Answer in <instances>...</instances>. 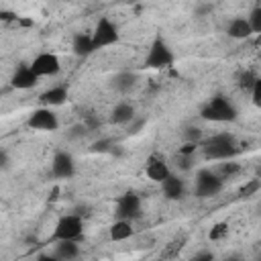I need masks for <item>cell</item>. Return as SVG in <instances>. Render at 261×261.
I'll return each mask as SVG.
<instances>
[{"mask_svg":"<svg viewBox=\"0 0 261 261\" xmlns=\"http://www.w3.org/2000/svg\"><path fill=\"white\" fill-rule=\"evenodd\" d=\"M27 128L31 130H41V133H55L59 128V118L51 108H35L29 116H27Z\"/></svg>","mask_w":261,"mask_h":261,"instance_id":"obj_8","label":"cell"},{"mask_svg":"<svg viewBox=\"0 0 261 261\" xmlns=\"http://www.w3.org/2000/svg\"><path fill=\"white\" fill-rule=\"evenodd\" d=\"M226 234H228V224L226 222H216V224H212V228L208 232V239L210 241H222Z\"/></svg>","mask_w":261,"mask_h":261,"instance_id":"obj_25","label":"cell"},{"mask_svg":"<svg viewBox=\"0 0 261 261\" xmlns=\"http://www.w3.org/2000/svg\"><path fill=\"white\" fill-rule=\"evenodd\" d=\"M202 139H204V133H202V128H200V126L190 124V126H186V128H184V141H186V143H194V145H198V147H200Z\"/></svg>","mask_w":261,"mask_h":261,"instance_id":"obj_24","label":"cell"},{"mask_svg":"<svg viewBox=\"0 0 261 261\" xmlns=\"http://www.w3.org/2000/svg\"><path fill=\"white\" fill-rule=\"evenodd\" d=\"M135 84H137V73H135V71H128V69L118 71V73H114V75L110 77V86H112V90H116L118 94H128V92L135 88Z\"/></svg>","mask_w":261,"mask_h":261,"instance_id":"obj_18","label":"cell"},{"mask_svg":"<svg viewBox=\"0 0 261 261\" xmlns=\"http://www.w3.org/2000/svg\"><path fill=\"white\" fill-rule=\"evenodd\" d=\"M198 149L206 161H230L241 153L239 139L228 130L204 137Z\"/></svg>","mask_w":261,"mask_h":261,"instance_id":"obj_1","label":"cell"},{"mask_svg":"<svg viewBox=\"0 0 261 261\" xmlns=\"http://www.w3.org/2000/svg\"><path fill=\"white\" fill-rule=\"evenodd\" d=\"M37 84H39V77L33 73L29 63H18L10 75V88H14V90H22V92L33 90Z\"/></svg>","mask_w":261,"mask_h":261,"instance_id":"obj_12","label":"cell"},{"mask_svg":"<svg viewBox=\"0 0 261 261\" xmlns=\"http://www.w3.org/2000/svg\"><path fill=\"white\" fill-rule=\"evenodd\" d=\"M192 261H216V257L212 255V253H208V251H204V253H198Z\"/></svg>","mask_w":261,"mask_h":261,"instance_id":"obj_31","label":"cell"},{"mask_svg":"<svg viewBox=\"0 0 261 261\" xmlns=\"http://www.w3.org/2000/svg\"><path fill=\"white\" fill-rule=\"evenodd\" d=\"M222 261H243V259H241L239 255H226V257H224Z\"/></svg>","mask_w":261,"mask_h":261,"instance_id":"obj_33","label":"cell"},{"mask_svg":"<svg viewBox=\"0 0 261 261\" xmlns=\"http://www.w3.org/2000/svg\"><path fill=\"white\" fill-rule=\"evenodd\" d=\"M247 22H249L253 35H259V33H261V4H259V2L251 8V12H249V16H247Z\"/></svg>","mask_w":261,"mask_h":261,"instance_id":"obj_22","label":"cell"},{"mask_svg":"<svg viewBox=\"0 0 261 261\" xmlns=\"http://www.w3.org/2000/svg\"><path fill=\"white\" fill-rule=\"evenodd\" d=\"M71 53L75 57H80V59H86L92 53H96L90 33H75L73 35V39H71Z\"/></svg>","mask_w":261,"mask_h":261,"instance_id":"obj_17","label":"cell"},{"mask_svg":"<svg viewBox=\"0 0 261 261\" xmlns=\"http://www.w3.org/2000/svg\"><path fill=\"white\" fill-rule=\"evenodd\" d=\"M135 234V228H133V222H126V220H114L108 228V239L112 243H124L128 241L130 237Z\"/></svg>","mask_w":261,"mask_h":261,"instance_id":"obj_19","label":"cell"},{"mask_svg":"<svg viewBox=\"0 0 261 261\" xmlns=\"http://www.w3.org/2000/svg\"><path fill=\"white\" fill-rule=\"evenodd\" d=\"M214 171H216V175L224 181V179H228V177L237 175V173L241 171V165H239V163H234V159H230V161H222V163L218 165V169H214Z\"/></svg>","mask_w":261,"mask_h":261,"instance_id":"obj_21","label":"cell"},{"mask_svg":"<svg viewBox=\"0 0 261 261\" xmlns=\"http://www.w3.org/2000/svg\"><path fill=\"white\" fill-rule=\"evenodd\" d=\"M224 188V181L216 175V171L212 169H200L196 173V179H194V196L200 198V200H206V198H212V196H218Z\"/></svg>","mask_w":261,"mask_h":261,"instance_id":"obj_7","label":"cell"},{"mask_svg":"<svg viewBox=\"0 0 261 261\" xmlns=\"http://www.w3.org/2000/svg\"><path fill=\"white\" fill-rule=\"evenodd\" d=\"M226 35L230 39H234V41H245V39L253 37V31H251V27L247 22V16H234V18H230L228 24H226Z\"/></svg>","mask_w":261,"mask_h":261,"instance_id":"obj_16","label":"cell"},{"mask_svg":"<svg viewBox=\"0 0 261 261\" xmlns=\"http://www.w3.org/2000/svg\"><path fill=\"white\" fill-rule=\"evenodd\" d=\"M200 118L216 124H228L239 118V110L230 98H226L224 94H216L200 108Z\"/></svg>","mask_w":261,"mask_h":261,"instance_id":"obj_2","label":"cell"},{"mask_svg":"<svg viewBox=\"0 0 261 261\" xmlns=\"http://www.w3.org/2000/svg\"><path fill=\"white\" fill-rule=\"evenodd\" d=\"M175 161H177V169H181V171H188V169H192V165H194V157H192V155H181V153H177V155H175Z\"/></svg>","mask_w":261,"mask_h":261,"instance_id":"obj_27","label":"cell"},{"mask_svg":"<svg viewBox=\"0 0 261 261\" xmlns=\"http://www.w3.org/2000/svg\"><path fill=\"white\" fill-rule=\"evenodd\" d=\"M249 96H251V100H253L255 106H261V80H257V84L253 86V90L249 92Z\"/></svg>","mask_w":261,"mask_h":261,"instance_id":"obj_29","label":"cell"},{"mask_svg":"<svg viewBox=\"0 0 261 261\" xmlns=\"http://www.w3.org/2000/svg\"><path fill=\"white\" fill-rule=\"evenodd\" d=\"M175 63V53L173 49L169 47V43L161 37V35H155V39L151 41L149 45V51L145 55V61L143 65L147 69H167Z\"/></svg>","mask_w":261,"mask_h":261,"instance_id":"obj_3","label":"cell"},{"mask_svg":"<svg viewBox=\"0 0 261 261\" xmlns=\"http://www.w3.org/2000/svg\"><path fill=\"white\" fill-rule=\"evenodd\" d=\"M159 186H161L163 198L169 200V202H179V200L186 196V179H184L181 175L173 173V171H171Z\"/></svg>","mask_w":261,"mask_h":261,"instance_id":"obj_13","label":"cell"},{"mask_svg":"<svg viewBox=\"0 0 261 261\" xmlns=\"http://www.w3.org/2000/svg\"><path fill=\"white\" fill-rule=\"evenodd\" d=\"M257 80H259V75L247 69V71H243V73L239 75V88H241L245 94H249V92L253 90V86L257 84Z\"/></svg>","mask_w":261,"mask_h":261,"instance_id":"obj_23","label":"cell"},{"mask_svg":"<svg viewBox=\"0 0 261 261\" xmlns=\"http://www.w3.org/2000/svg\"><path fill=\"white\" fill-rule=\"evenodd\" d=\"M29 65H31L33 73H35L39 80H41V77H55V75L61 71V61H59V57H57L55 53H51V51H43V53L35 55Z\"/></svg>","mask_w":261,"mask_h":261,"instance_id":"obj_9","label":"cell"},{"mask_svg":"<svg viewBox=\"0 0 261 261\" xmlns=\"http://www.w3.org/2000/svg\"><path fill=\"white\" fill-rule=\"evenodd\" d=\"M171 171H173V169H171L169 159H167L163 153H159V151H153V153L147 157V161H145V175H147L151 181H155V184H161Z\"/></svg>","mask_w":261,"mask_h":261,"instance_id":"obj_10","label":"cell"},{"mask_svg":"<svg viewBox=\"0 0 261 261\" xmlns=\"http://www.w3.org/2000/svg\"><path fill=\"white\" fill-rule=\"evenodd\" d=\"M51 175L55 179H71L75 175V159L69 151L59 149L51 159Z\"/></svg>","mask_w":261,"mask_h":261,"instance_id":"obj_11","label":"cell"},{"mask_svg":"<svg viewBox=\"0 0 261 261\" xmlns=\"http://www.w3.org/2000/svg\"><path fill=\"white\" fill-rule=\"evenodd\" d=\"M110 147H114L112 141H110V139H102V141H96L90 151H92V153H108Z\"/></svg>","mask_w":261,"mask_h":261,"instance_id":"obj_28","label":"cell"},{"mask_svg":"<svg viewBox=\"0 0 261 261\" xmlns=\"http://www.w3.org/2000/svg\"><path fill=\"white\" fill-rule=\"evenodd\" d=\"M35 261H57L51 253H39L37 257H35Z\"/></svg>","mask_w":261,"mask_h":261,"instance_id":"obj_32","label":"cell"},{"mask_svg":"<svg viewBox=\"0 0 261 261\" xmlns=\"http://www.w3.org/2000/svg\"><path fill=\"white\" fill-rule=\"evenodd\" d=\"M8 167H10V155H8V151L0 149V171H4Z\"/></svg>","mask_w":261,"mask_h":261,"instance_id":"obj_30","label":"cell"},{"mask_svg":"<svg viewBox=\"0 0 261 261\" xmlns=\"http://www.w3.org/2000/svg\"><path fill=\"white\" fill-rule=\"evenodd\" d=\"M135 120V106L130 102H118L114 104V108L110 110L108 114V122L110 124H116V126H124V124H130Z\"/></svg>","mask_w":261,"mask_h":261,"instance_id":"obj_15","label":"cell"},{"mask_svg":"<svg viewBox=\"0 0 261 261\" xmlns=\"http://www.w3.org/2000/svg\"><path fill=\"white\" fill-rule=\"evenodd\" d=\"M57 261H75L80 257V245L75 241H61L55 243V249L51 253Z\"/></svg>","mask_w":261,"mask_h":261,"instance_id":"obj_20","label":"cell"},{"mask_svg":"<svg viewBox=\"0 0 261 261\" xmlns=\"http://www.w3.org/2000/svg\"><path fill=\"white\" fill-rule=\"evenodd\" d=\"M69 98V90L65 84H57V86H51L47 88L45 92L39 94V104L43 108H57V106H63Z\"/></svg>","mask_w":261,"mask_h":261,"instance_id":"obj_14","label":"cell"},{"mask_svg":"<svg viewBox=\"0 0 261 261\" xmlns=\"http://www.w3.org/2000/svg\"><path fill=\"white\" fill-rule=\"evenodd\" d=\"M90 37H92V43H94L96 51L106 49V47H112V45L120 43V29L110 16H100L94 31L90 33Z\"/></svg>","mask_w":261,"mask_h":261,"instance_id":"obj_5","label":"cell"},{"mask_svg":"<svg viewBox=\"0 0 261 261\" xmlns=\"http://www.w3.org/2000/svg\"><path fill=\"white\" fill-rule=\"evenodd\" d=\"M114 216H116V220H126V222L139 220L143 216V204H141L139 194L133 190L120 194L114 204Z\"/></svg>","mask_w":261,"mask_h":261,"instance_id":"obj_6","label":"cell"},{"mask_svg":"<svg viewBox=\"0 0 261 261\" xmlns=\"http://www.w3.org/2000/svg\"><path fill=\"white\" fill-rule=\"evenodd\" d=\"M259 188H261V181H259L257 177H253V179H249V181L245 184V188L241 190V196H243V198H251V196H257Z\"/></svg>","mask_w":261,"mask_h":261,"instance_id":"obj_26","label":"cell"},{"mask_svg":"<svg viewBox=\"0 0 261 261\" xmlns=\"http://www.w3.org/2000/svg\"><path fill=\"white\" fill-rule=\"evenodd\" d=\"M84 239V218L75 212L63 214L57 218L53 232H51V241L53 243H61V241H80Z\"/></svg>","mask_w":261,"mask_h":261,"instance_id":"obj_4","label":"cell"}]
</instances>
